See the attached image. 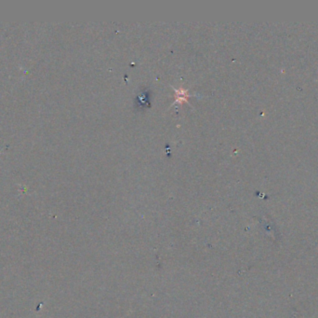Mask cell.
<instances>
[{"label": "cell", "instance_id": "1", "mask_svg": "<svg viewBox=\"0 0 318 318\" xmlns=\"http://www.w3.org/2000/svg\"><path fill=\"white\" fill-rule=\"evenodd\" d=\"M175 92L178 93V99H177L175 102H179V103H182L184 101H187V91H184L182 89H180L179 91V90H176L175 89Z\"/></svg>", "mask_w": 318, "mask_h": 318}]
</instances>
